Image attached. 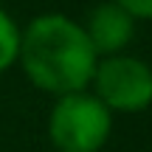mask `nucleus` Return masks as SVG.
<instances>
[{
    "mask_svg": "<svg viewBox=\"0 0 152 152\" xmlns=\"http://www.w3.org/2000/svg\"><path fill=\"white\" fill-rule=\"evenodd\" d=\"M28 82L54 96L82 93L93 82L99 56L85 28L65 14H39L20 34V59Z\"/></svg>",
    "mask_w": 152,
    "mask_h": 152,
    "instance_id": "nucleus-1",
    "label": "nucleus"
},
{
    "mask_svg": "<svg viewBox=\"0 0 152 152\" xmlns=\"http://www.w3.org/2000/svg\"><path fill=\"white\" fill-rule=\"evenodd\" d=\"M113 132V113L93 93L59 96L48 115V138L56 152H99Z\"/></svg>",
    "mask_w": 152,
    "mask_h": 152,
    "instance_id": "nucleus-2",
    "label": "nucleus"
},
{
    "mask_svg": "<svg viewBox=\"0 0 152 152\" xmlns=\"http://www.w3.org/2000/svg\"><path fill=\"white\" fill-rule=\"evenodd\" d=\"M90 85L110 113H141L152 104V65L130 54L99 59Z\"/></svg>",
    "mask_w": 152,
    "mask_h": 152,
    "instance_id": "nucleus-3",
    "label": "nucleus"
},
{
    "mask_svg": "<svg viewBox=\"0 0 152 152\" xmlns=\"http://www.w3.org/2000/svg\"><path fill=\"white\" fill-rule=\"evenodd\" d=\"M82 28H85V34H87V39H90L96 56H115L132 42L135 20H132L121 6H115L113 0H107V3L93 6Z\"/></svg>",
    "mask_w": 152,
    "mask_h": 152,
    "instance_id": "nucleus-4",
    "label": "nucleus"
},
{
    "mask_svg": "<svg viewBox=\"0 0 152 152\" xmlns=\"http://www.w3.org/2000/svg\"><path fill=\"white\" fill-rule=\"evenodd\" d=\"M20 26L0 9V73H6L20 59Z\"/></svg>",
    "mask_w": 152,
    "mask_h": 152,
    "instance_id": "nucleus-5",
    "label": "nucleus"
},
{
    "mask_svg": "<svg viewBox=\"0 0 152 152\" xmlns=\"http://www.w3.org/2000/svg\"><path fill=\"white\" fill-rule=\"evenodd\" d=\"M132 20H152V0H113Z\"/></svg>",
    "mask_w": 152,
    "mask_h": 152,
    "instance_id": "nucleus-6",
    "label": "nucleus"
},
{
    "mask_svg": "<svg viewBox=\"0 0 152 152\" xmlns=\"http://www.w3.org/2000/svg\"><path fill=\"white\" fill-rule=\"evenodd\" d=\"M0 3H3V0H0Z\"/></svg>",
    "mask_w": 152,
    "mask_h": 152,
    "instance_id": "nucleus-7",
    "label": "nucleus"
}]
</instances>
